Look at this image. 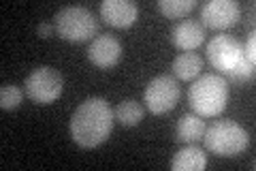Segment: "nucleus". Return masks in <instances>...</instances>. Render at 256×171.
Returning a JSON list of instances; mask_svg holds the SVG:
<instances>
[{"label":"nucleus","mask_w":256,"mask_h":171,"mask_svg":"<svg viewBox=\"0 0 256 171\" xmlns=\"http://www.w3.org/2000/svg\"><path fill=\"white\" fill-rule=\"evenodd\" d=\"M196 7L194 0H158V9L166 18H184L186 13H190Z\"/></svg>","instance_id":"obj_16"},{"label":"nucleus","mask_w":256,"mask_h":171,"mask_svg":"<svg viewBox=\"0 0 256 171\" xmlns=\"http://www.w3.org/2000/svg\"><path fill=\"white\" fill-rule=\"evenodd\" d=\"M146 107L152 113H166L171 111L180 101V84L171 75H158L146 86L143 92Z\"/></svg>","instance_id":"obj_7"},{"label":"nucleus","mask_w":256,"mask_h":171,"mask_svg":"<svg viewBox=\"0 0 256 171\" xmlns=\"http://www.w3.org/2000/svg\"><path fill=\"white\" fill-rule=\"evenodd\" d=\"M114 111L100 96H92L79 103L70 118V135L82 148H96L107 141L114 128Z\"/></svg>","instance_id":"obj_1"},{"label":"nucleus","mask_w":256,"mask_h":171,"mask_svg":"<svg viewBox=\"0 0 256 171\" xmlns=\"http://www.w3.org/2000/svg\"><path fill=\"white\" fill-rule=\"evenodd\" d=\"M24 101V90L15 84H2L0 88V107L11 111V109H18Z\"/></svg>","instance_id":"obj_17"},{"label":"nucleus","mask_w":256,"mask_h":171,"mask_svg":"<svg viewBox=\"0 0 256 171\" xmlns=\"http://www.w3.org/2000/svg\"><path fill=\"white\" fill-rule=\"evenodd\" d=\"M26 96L38 105L54 103L64 90V77L52 67H38L26 77Z\"/></svg>","instance_id":"obj_6"},{"label":"nucleus","mask_w":256,"mask_h":171,"mask_svg":"<svg viewBox=\"0 0 256 171\" xmlns=\"http://www.w3.org/2000/svg\"><path fill=\"white\" fill-rule=\"evenodd\" d=\"M203 69V58L194 52H184L173 60V73L184 81L194 79Z\"/></svg>","instance_id":"obj_14"},{"label":"nucleus","mask_w":256,"mask_h":171,"mask_svg":"<svg viewBox=\"0 0 256 171\" xmlns=\"http://www.w3.org/2000/svg\"><path fill=\"white\" fill-rule=\"evenodd\" d=\"M171 41L173 45L182 52H192L205 41V30L203 24H198L196 20H182L180 24H175L171 30Z\"/></svg>","instance_id":"obj_11"},{"label":"nucleus","mask_w":256,"mask_h":171,"mask_svg":"<svg viewBox=\"0 0 256 171\" xmlns=\"http://www.w3.org/2000/svg\"><path fill=\"white\" fill-rule=\"evenodd\" d=\"M139 15V7L132 0H102L100 3V18L105 24L114 28L132 26Z\"/></svg>","instance_id":"obj_10"},{"label":"nucleus","mask_w":256,"mask_h":171,"mask_svg":"<svg viewBox=\"0 0 256 171\" xmlns=\"http://www.w3.org/2000/svg\"><path fill=\"white\" fill-rule=\"evenodd\" d=\"M207 60L214 64V69L226 73L237 81L252 79L254 64L246 58L244 45L230 35H216L207 43Z\"/></svg>","instance_id":"obj_2"},{"label":"nucleus","mask_w":256,"mask_h":171,"mask_svg":"<svg viewBox=\"0 0 256 171\" xmlns=\"http://www.w3.org/2000/svg\"><path fill=\"white\" fill-rule=\"evenodd\" d=\"M54 30L56 28L52 26V24H41V26H38V37H41V39H50Z\"/></svg>","instance_id":"obj_19"},{"label":"nucleus","mask_w":256,"mask_h":171,"mask_svg":"<svg viewBox=\"0 0 256 171\" xmlns=\"http://www.w3.org/2000/svg\"><path fill=\"white\" fill-rule=\"evenodd\" d=\"M54 28L64 41L82 43V41H88L96 35L98 20H96L94 13L90 9H86V7L70 5L54 15Z\"/></svg>","instance_id":"obj_5"},{"label":"nucleus","mask_w":256,"mask_h":171,"mask_svg":"<svg viewBox=\"0 0 256 171\" xmlns=\"http://www.w3.org/2000/svg\"><path fill=\"white\" fill-rule=\"evenodd\" d=\"M88 58L94 67L98 69H111L116 67L122 58V45L120 41L111 35H98L88 47Z\"/></svg>","instance_id":"obj_9"},{"label":"nucleus","mask_w":256,"mask_h":171,"mask_svg":"<svg viewBox=\"0 0 256 171\" xmlns=\"http://www.w3.org/2000/svg\"><path fill=\"white\" fill-rule=\"evenodd\" d=\"M114 116H116V120L120 122V124H124V126H137L139 122H141V118H143V105L137 103L134 99H126V101H122L116 107Z\"/></svg>","instance_id":"obj_15"},{"label":"nucleus","mask_w":256,"mask_h":171,"mask_svg":"<svg viewBox=\"0 0 256 171\" xmlns=\"http://www.w3.org/2000/svg\"><path fill=\"white\" fill-rule=\"evenodd\" d=\"M207 167V156L201 148L196 145H186L184 150L175 152L171 158V169L173 171H203Z\"/></svg>","instance_id":"obj_12"},{"label":"nucleus","mask_w":256,"mask_h":171,"mask_svg":"<svg viewBox=\"0 0 256 171\" xmlns=\"http://www.w3.org/2000/svg\"><path fill=\"white\" fill-rule=\"evenodd\" d=\"M242 15V7L235 0H210L201 7V22L207 28L224 30L237 24Z\"/></svg>","instance_id":"obj_8"},{"label":"nucleus","mask_w":256,"mask_h":171,"mask_svg":"<svg viewBox=\"0 0 256 171\" xmlns=\"http://www.w3.org/2000/svg\"><path fill=\"white\" fill-rule=\"evenodd\" d=\"M188 101L190 107L196 111V116L201 118L218 116V113L224 111L228 101V81L220 75H214V73L201 75L190 86Z\"/></svg>","instance_id":"obj_3"},{"label":"nucleus","mask_w":256,"mask_h":171,"mask_svg":"<svg viewBox=\"0 0 256 171\" xmlns=\"http://www.w3.org/2000/svg\"><path fill=\"white\" fill-rule=\"evenodd\" d=\"M244 54H246V58L254 64V58H256V37H254V32L248 37V43L244 47Z\"/></svg>","instance_id":"obj_18"},{"label":"nucleus","mask_w":256,"mask_h":171,"mask_svg":"<svg viewBox=\"0 0 256 171\" xmlns=\"http://www.w3.org/2000/svg\"><path fill=\"white\" fill-rule=\"evenodd\" d=\"M203 141L205 148L214 152L216 156H237L248 148L250 137H248L246 128L239 126L237 122L218 120L212 126H205Z\"/></svg>","instance_id":"obj_4"},{"label":"nucleus","mask_w":256,"mask_h":171,"mask_svg":"<svg viewBox=\"0 0 256 171\" xmlns=\"http://www.w3.org/2000/svg\"><path fill=\"white\" fill-rule=\"evenodd\" d=\"M205 133V122L196 113H186L178 122V139L186 143H196L198 139H203Z\"/></svg>","instance_id":"obj_13"}]
</instances>
